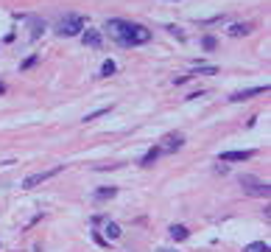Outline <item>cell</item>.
<instances>
[{
  "label": "cell",
  "mask_w": 271,
  "mask_h": 252,
  "mask_svg": "<svg viewBox=\"0 0 271 252\" xmlns=\"http://www.w3.org/2000/svg\"><path fill=\"white\" fill-rule=\"evenodd\" d=\"M106 31L118 45H123V48H137V45H143V42L151 39V31L145 28V25L129 23V20H118V17L106 23Z\"/></svg>",
  "instance_id": "1"
},
{
  "label": "cell",
  "mask_w": 271,
  "mask_h": 252,
  "mask_svg": "<svg viewBox=\"0 0 271 252\" xmlns=\"http://www.w3.org/2000/svg\"><path fill=\"white\" fill-rule=\"evenodd\" d=\"M84 17L81 14H67L65 20L59 23V34L62 36H76V34H81V28H84Z\"/></svg>",
  "instance_id": "2"
},
{
  "label": "cell",
  "mask_w": 271,
  "mask_h": 252,
  "mask_svg": "<svg viewBox=\"0 0 271 252\" xmlns=\"http://www.w3.org/2000/svg\"><path fill=\"white\" fill-rule=\"evenodd\" d=\"M241 185H243V191L246 193H252V196H268V182H263V180H257V177H252V174H243L241 177Z\"/></svg>",
  "instance_id": "3"
},
{
  "label": "cell",
  "mask_w": 271,
  "mask_h": 252,
  "mask_svg": "<svg viewBox=\"0 0 271 252\" xmlns=\"http://www.w3.org/2000/svg\"><path fill=\"white\" fill-rule=\"evenodd\" d=\"M59 171H62V165H59V168H53V171H42V174H31V177H25L23 188H28V191H31V188L42 185L45 180H50V177H56V174H59Z\"/></svg>",
  "instance_id": "4"
},
{
  "label": "cell",
  "mask_w": 271,
  "mask_h": 252,
  "mask_svg": "<svg viewBox=\"0 0 271 252\" xmlns=\"http://www.w3.org/2000/svg\"><path fill=\"white\" fill-rule=\"evenodd\" d=\"M182 146H185V135H179V132H171L168 138H165V143L159 146V151H176V149H182Z\"/></svg>",
  "instance_id": "5"
},
{
  "label": "cell",
  "mask_w": 271,
  "mask_h": 252,
  "mask_svg": "<svg viewBox=\"0 0 271 252\" xmlns=\"http://www.w3.org/2000/svg\"><path fill=\"white\" fill-rule=\"evenodd\" d=\"M252 157H254V151L246 149V151H224L218 160L221 162H241V160H252Z\"/></svg>",
  "instance_id": "6"
},
{
  "label": "cell",
  "mask_w": 271,
  "mask_h": 252,
  "mask_svg": "<svg viewBox=\"0 0 271 252\" xmlns=\"http://www.w3.org/2000/svg\"><path fill=\"white\" fill-rule=\"evenodd\" d=\"M265 90H268V84H265V87H254V90L235 93V96H229V101H249V98H254V96H263Z\"/></svg>",
  "instance_id": "7"
},
{
  "label": "cell",
  "mask_w": 271,
  "mask_h": 252,
  "mask_svg": "<svg viewBox=\"0 0 271 252\" xmlns=\"http://www.w3.org/2000/svg\"><path fill=\"white\" fill-rule=\"evenodd\" d=\"M101 34H98L95 28H87L84 31V45H90V48H101Z\"/></svg>",
  "instance_id": "8"
},
{
  "label": "cell",
  "mask_w": 271,
  "mask_h": 252,
  "mask_svg": "<svg viewBox=\"0 0 271 252\" xmlns=\"http://www.w3.org/2000/svg\"><path fill=\"white\" fill-rule=\"evenodd\" d=\"M243 34H252V25H249V23H235V25H229V36H243Z\"/></svg>",
  "instance_id": "9"
},
{
  "label": "cell",
  "mask_w": 271,
  "mask_h": 252,
  "mask_svg": "<svg viewBox=\"0 0 271 252\" xmlns=\"http://www.w3.org/2000/svg\"><path fill=\"white\" fill-rule=\"evenodd\" d=\"M187 235H190V233H187L185 224H174V227H171V238H174V241H185Z\"/></svg>",
  "instance_id": "10"
},
{
  "label": "cell",
  "mask_w": 271,
  "mask_h": 252,
  "mask_svg": "<svg viewBox=\"0 0 271 252\" xmlns=\"http://www.w3.org/2000/svg\"><path fill=\"white\" fill-rule=\"evenodd\" d=\"M159 154H162L159 149H148V151H145V157H143V165H145V168H148V165H154Z\"/></svg>",
  "instance_id": "11"
},
{
  "label": "cell",
  "mask_w": 271,
  "mask_h": 252,
  "mask_svg": "<svg viewBox=\"0 0 271 252\" xmlns=\"http://www.w3.org/2000/svg\"><path fill=\"white\" fill-rule=\"evenodd\" d=\"M246 252H271V246L265 244V241H254V244L246 246Z\"/></svg>",
  "instance_id": "12"
},
{
  "label": "cell",
  "mask_w": 271,
  "mask_h": 252,
  "mask_svg": "<svg viewBox=\"0 0 271 252\" xmlns=\"http://www.w3.org/2000/svg\"><path fill=\"white\" fill-rule=\"evenodd\" d=\"M106 235L109 238H121V227H118L115 222H106Z\"/></svg>",
  "instance_id": "13"
},
{
  "label": "cell",
  "mask_w": 271,
  "mask_h": 252,
  "mask_svg": "<svg viewBox=\"0 0 271 252\" xmlns=\"http://www.w3.org/2000/svg\"><path fill=\"white\" fill-rule=\"evenodd\" d=\"M112 73H115V62L106 59V62H103V67H101V76H112Z\"/></svg>",
  "instance_id": "14"
},
{
  "label": "cell",
  "mask_w": 271,
  "mask_h": 252,
  "mask_svg": "<svg viewBox=\"0 0 271 252\" xmlns=\"http://www.w3.org/2000/svg\"><path fill=\"white\" fill-rule=\"evenodd\" d=\"M109 196H115V188H101L98 191V199H109Z\"/></svg>",
  "instance_id": "15"
},
{
  "label": "cell",
  "mask_w": 271,
  "mask_h": 252,
  "mask_svg": "<svg viewBox=\"0 0 271 252\" xmlns=\"http://www.w3.org/2000/svg\"><path fill=\"white\" fill-rule=\"evenodd\" d=\"M103 112H109V107H103V109H98V112H90V115H87V118L84 120H95V118H101V115Z\"/></svg>",
  "instance_id": "16"
},
{
  "label": "cell",
  "mask_w": 271,
  "mask_h": 252,
  "mask_svg": "<svg viewBox=\"0 0 271 252\" xmlns=\"http://www.w3.org/2000/svg\"><path fill=\"white\" fill-rule=\"evenodd\" d=\"M204 48H207V51L215 48V39H212V36H204Z\"/></svg>",
  "instance_id": "17"
},
{
  "label": "cell",
  "mask_w": 271,
  "mask_h": 252,
  "mask_svg": "<svg viewBox=\"0 0 271 252\" xmlns=\"http://www.w3.org/2000/svg\"><path fill=\"white\" fill-rule=\"evenodd\" d=\"M34 65H36V56H31V59L23 62V70H28V67H34Z\"/></svg>",
  "instance_id": "18"
},
{
  "label": "cell",
  "mask_w": 271,
  "mask_h": 252,
  "mask_svg": "<svg viewBox=\"0 0 271 252\" xmlns=\"http://www.w3.org/2000/svg\"><path fill=\"white\" fill-rule=\"evenodd\" d=\"M3 93H6V84H0V96H3Z\"/></svg>",
  "instance_id": "19"
},
{
  "label": "cell",
  "mask_w": 271,
  "mask_h": 252,
  "mask_svg": "<svg viewBox=\"0 0 271 252\" xmlns=\"http://www.w3.org/2000/svg\"><path fill=\"white\" fill-rule=\"evenodd\" d=\"M159 252H171V249H159Z\"/></svg>",
  "instance_id": "20"
}]
</instances>
